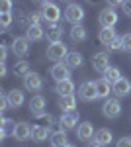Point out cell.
Returning <instances> with one entry per match:
<instances>
[{
  "instance_id": "obj_10",
  "label": "cell",
  "mask_w": 131,
  "mask_h": 147,
  "mask_svg": "<svg viewBox=\"0 0 131 147\" xmlns=\"http://www.w3.org/2000/svg\"><path fill=\"white\" fill-rule=\"evenodd\" d=\"M51 77H53L57 82L71 79V67H69L67 63H55L53 67H51Z\"/></svg>"
},
{
  "instance_id": "obj_29",
  "label": "cell",
  "mask_w": 131,
  "mask_h": 147,
  "mask_svg": "<svg viewBox=\"0 0 131 147\" xmlns=\"http://www.w3.org/2000/svg\"><path fill=\"white\" fill-rule=\"evenodd\" d=\"M14 75L16 77H28L30 75V63L28 61H18L16 65H14Z\"/></svg>"
},
{
  "instance_id": "obj_41",
  "label": "cell",
  "mask_w": 131,
  "mask_h": 147,
  "mask_svg": "<svg viewBox=\"0 0 131 147\" xmlns=\"http://www.w3.org/2000/svg\"><path fill=\"white\" fill-rule=\"evenodd\" d=\"M6 73H8V71H6V63H0V77L4 79V77H6Z\"/></svg>"
},
{
  "instance_id": "obj_32",
  "label": "cell",
  "mask_w": 131,
  "mask_h": 147,
  "mask_svg": "<svg viewBox=\"0 0 131 147\" xmlns=\"http://www.w3.org/2000/svg\"><path fill=\"white\" fill-rule=\"evenodd\" d=\"M30 24H37V26H41V20H43V14L41 12H32L30 16Z\"/></svg>"
},
{
  "instance_id": "obj_8",
  "label": "cell",
  "mask_w": 131,
  "mask_h": 147,
  "mask_svg": "<svg viewBox=\"0 0 131 147\" xmlns=\"http://www.w3.org/2000/svg\"><path fill=\"white\" fill-rule=\"evenodd\" d=\"M24 86H26V90L39 92L41 88H43V79H41V75H37V73H30L28 77H24Z\"/></svg>"
},
{
  "instance_id": "obj_34",
  "label": "cell",
  "mask_w": 131,
  "mask_h": 147,
  "mask_svg": "<svg viewBox=\"0 0 131 147\" xmlns=\"http://www.w3.org/2000/svg\"><path fill=\"white\" fill-rule=\"evenodd\" d=\"M121 43H123V49L125 51H131V34L121 35Z\"/></svg>"
},
{
  "instance_id": "obj_28",
  "label": "cell",
  "mask_w": 131,
  "mask_h": 147,
  "mask_svg": "<svg viewBox=\"0 0 131 147\" xmlns=\"http://www.w3.org/2000/svg\"><path fill=\"white\" fill-rule=\"evenodd\" d=\"M102 77L108 80V82L114 84V82H118V80L121 79V73H120V69H118V67H108L104 73H102Z\"/></svg>"
},
{
  "instance_id": "obj_27",
  "label": "cell",
  "mask_w": 131,
  "mask_h": 147,
  "mask_svg": "<svg viewBox=\"0 0 131 147\" xmlns=\"http://www.w3.org/2000/svg\"><path fill=\"white\" fill-rule=\"evenodd\" d=\"M82 61H84V59H82V55H80L78 51H71V53L67 55V59H65V63L71 69H78L80 65H82Z\"/></svg>"
},
{
  "instance_id": "obj_2",
  "label": "cell",
  "mask_w": 131,
  "mask_h": 147,
  "mask_svg": "<svg viewBox=\"0 0 131 147\" xmlns=\"http://www.w3.org/2000/svg\"><path fill=\"white\" fill-rule=\"evenodd\" d=\"M71 51L67 49V45L63 43V41H57V43H49V47H47V59H51V61H63V59H67V55H69Z\"/></svg>"
},
{
  "instance_id": "obj_35",
  "label": "cell",
  "mask_w": 131,
  "mask_h": 147,
  "mask_svg": "<svg viewBox=\"0 0 131 147\" xmlns=\"http://www.w3.org/2000/svg\"><path fill=\"white\" fill-rule=\"evenodd\" d=\"M12 0H0V10L2 12H12Z\"/></svg>"
},
{
  "instance_id": "obj_19",
  "label": "cell",
  "mask_w": 131,
  "mask_h": 147,
  "mask_svg": "<svg viewBox=\"0 0 131 147\" xmlns=\"http://www.w3.org/2000/svg\"><path fill=\"white\" fill-rule=\"evenodd\" d=\"M59 108L63 112H73L77 108V96L75 94H67V96H61L59 98Z\"/></svg>"
},
{
  "instance_id": "obj_14",
  "label": "cell",
  "mask_w": 131,
  "mask_h": 147,
  "mask_svg": "<svg viewBox=\"0 0 131 147\" xmlns=\"http://www.w3.org/2000/svg\"><path fill=\"white\" fill-rule=\"evenodd\" d=\"M94 136H96V134H94V125L90 124V122H82V124H78L77 137L80 139V141H90Z\"/></svg>"
},
{
  "instance_id": "obj_22",
  "label": "cell",
  "mask_w": 131,
  "mask_h": 147,
  "mask_svg": "<svg viewBox=\"0 0 131 147\" xmlns=\"http://www.w3.org/2000/svg\"><path fill=\"white\" fill-rule=\"evenodd\" d=\"M116 37H118V35H116V30H114V28H102V30H100V35H98L100 43L106 45V47H108Z\"/></svg>"
},
{
  "instance_id": "obj_17",
  "label": "cell",
  "mask_w": 131,
  "mask_h": 147,
  "mask_svg": "<svg viewBox=\"0 0 131 147\" xmlns=\"http://www.w3.org/2000/svg\"><path fill=\"white\" fill-rule=\"evenodd\" d=\"M6 96H8V102H10V108H20L24 104V100H26V94H24V90H20V88L10 90Z\"/></svg>"
},
{
  "instance_id": "obj_26",
  "label": "cell",
  "mask_w": 131,
  "mask_h": 147,
  "mask_svg": "<svg viewBox=\"0 0 131 147\" xmlns=\"http://www.w3.org/2000/svg\"><path fill=\"white\" fill-rule=\"evenodd\" d=\"M94 139L98 141V143H102V145L106 147L112 143V139H114V136H112V131L110 129H106V127H102V129H98L96 131V136H94Z\"/></svg>"
},
{
  "instance_id": "obj_36",
  "label": "cell",
  "mask_w": 131,
  "mask_h": 147,
  "mask_svg": "<svg viewBox=\"0 0 131 147\" xmlns=\"http://www.w3.org/2000/svg\"><path fill=\"white\" fill-rule=\"evenodd\" d=\"M6 108H10V102H8L6 94H2V98H0V112H6Z\"/></svg>"
},
{
  "instance_id": "obj_45",
  "label": "cell",
  "mask_w": 131,
  "mask_h": 147,
  "mask_svg": "<svg viewBox=\"0 0 131 147\" xmlns=\"http://www.w3.org/2000/svg\"><path fill=\"white\" fill-rule=\"evenodd\" d=\"M67 2H69V0H67Z\"/></svg>"
},
{
  "instance_id": "obj_1",
  "label": "cell",
  "mask_w": 131,
  "mask_h": 147,
  "mask_svg": "<svg viewBox=\"0 0 131 147\" xmlns=\"http://www.w3.org/2000/svg\"><path fill=\"white\" fill-rule=\"evenodd\" d=\"M78 98L82 102H94L98 98V92H96V80H84L80 86H78Z\"/></svg>"
},
{
  "instance_id": "obj_40",
  "label": "cell",
  "mask_w": 131,
  "mask_h": 147,
  "mask_svg": "<svg viewBox=\"0 0 131 147\" xmlns=\"http://www.w3.org/2000/svg\"><path fill=\"white\" fill-rule=\"evenodd\" d=\"M123 2H125V0H108V6H114V8H116V6H121Z\"/></svg>"
},
{
  "instance_id": "obj_37",
  "label": "cell",
  "mask_w": 131,
  "mask_h": 147,
  "mask_svg": "<svg viewBox=\"0 0 131 147\" xmlns=\"http://www.w3.org/2000/svg\"><path fill=\"white\" fill-rule=\"evenodd\" d=\"M116 147H131V137L129 136H127V137H121Z\"/></svg>"
},
{
  "instance_id": "obj_23",
  "label": "cell",
  "mask_w": 131,
  "mask_h": 147,
  "mask_svg": "<svg viewBox=\"0 0 131 147\" xmlns=\"http://www.w3.org/2000/svg\"><path fill=\"white\" fill-rule=\"evenodd\" d=\"M110 90H112V82L104 79L96 80V92H98V98H110Z\"/></svg>"
},
{
  "instance_id": "obj_9",
  "label": "cell",
  "mask_w": 131,
  "mask_h": 147,
  "mask_svg": "<svg viewBox=\"0 0 131 147\" xmlns=\"http://www.w3.org/2000/svg\"><path fill=\"white\" fill-rule=\"evenodd\" d=\"M12 51L18 57H26L30 53V39L28 37H14L12 39Z\"/></svg>"
},
{
  "instance_id": "obj_20",
  "label": "cell",
  "mask_w": 131,
  "mask_h": 147,
  "mask_svg": "<svg viewBox=\"0 0 131 147\" xmlns=\"http://www.w3.org/2000/svg\"><path fill=\"white\" fill-rule=\"evenodd\" d=\"M43 28L41 26H37V24H30L28 26V32H26V37L30 39V41H39V39H43Z\"/></svg>"
},
{
  "instance_id": "obj_15",
  "label": "cell",
  "mask_w": 131,
  "mask_h": 147,
  "mask_svg": "<svg viewBox=\"0 0 131 147\" xmlns=\"http://www.w3.org/2000/svg\"><path fill=\"white\" fill-rule=\"evenodd\" d=\"M47 28H49V32H47V39H49V43L63 41V34H65L63 26H59V24H47Z\"/></svg>"
},
{
  "instance_id": "obj_11",
  "label": "cell",
  "mask_w": 131,
  "mask_h": 147,
  "mask_svg": "<svg viewBox=\"0 0 131 147\" xmlns=\"http://www.w3.org/2000/svg\"><path fill=\"white\" fill-rule=\"evenodd\" d=\"M92 67H94V71H98V73H104V71L110 67V55L106 51L94 53V55H92Z\"/></svg>"
},
{
  "instance_id": "obj_38",
  "label": "cell",
  "mask_w": 131,
  "mask_h": 147,
  "mask_svg": "<svg viewBox=\"0 0 131 147\" xmlns=\"http://www.w3.org/2000/svg\"><path fill=\"white\" fill-rule=\"evenodd\" d=\"M121 10L125 16H131V0H125L123 4H121Z\"/></svg>"
},
{
  "instance_id": "obj_4",
  "label": "cell",
  "mask_w": 131,
  "mask_h": 147,
  "mask_svg": "<svg viewBox=\"0 0 131 147\" xmlns=\"http://www.w3.org/2000/svg\"><path fill=\"white\" fill-rule=\"evenodd\" d=\"M118 12H116V8L114 6H108V8H104V10L100 12L98 16V22L102 28H114L116 24H118Z\"/></svg>"
},
{
  "instance_id": "obj_16",
  "label": "cell",
  "mask_w": 131,
  "mask_h": 147,
  "mask_svg": "<svg viewBox=\"0 0 131 147\" xmlns=\"http://www.w3.org/2000/svg\"><path fill=\"white\" fill-rule=\"evenodd\" d=\"M51 127L49 125H35L33 127V136H32V139L35 141V143H41V141H45L47 137H51Z\"/></svg>"
},
{
  "instance_id": "obj_5",
  "label": "cell",
  "mask_w": 131,
  "mask_h": 147,
  "mask_svg": "<svg viewBox=\"0 0 131 147\" xmlns=\"http://www.w3.org/2000/svg\"><path fill=\"white\" fill-rule=\"evenodd\" d=\"M102 114L110 118V120H114V118H118L121 114V102L118 98H106L104 102V106H102Z\"/></svg>"
},
{
  "instance_id": "obj_3",
  "label": "cell",
  "mask_w": 131,
  "mask_h": 147,
  "mask_svg": "<svg viewBox=\"0 0 131 147\" xmlns=\"http://www.w3.org/2000/svg\"><path fill=\"white\" fill-rule=\"evenodd\" d=\"M41 14H43V20L47 24H57L61 20V10H59V6L53 4V2L41 4Z\"/></svg>"
},
{
  "instance_id": "obj_44",
  "label": "cell",
  "mask_w": 131,
  "mask_h": 147,
  "mask_svg": "<svg viewBox=\"0 0 131 147\" xmlns=\"http://www.w3.org/2000/svg\"><path fill=\"white\" fill-rule=\"evenodd\" d=\"M67 147H75V145H71V143H69V145H67Z\"/></svg>"
},
{
  "instance_id": "obj_12",
  "label": "cell",
  "mask_w": 131,
  "mask_h": 147,
  "mask_svg": "<svg viewBox=\"0 0 131 147\" xmlns=\"http://www.w3.org/2000/svg\"><path fill=\"white\" fill-rule=\"evenodd\" d=\"M12 136L16 139H20V141H26V139H30L33 136V127L28 122H20V124H16V129H14Z\"/></svg>"
},
{
  "instance_id": "obj_39",
  "label": "cell",
  "mask_w": 131,
  "mask_h": 147,
  "mask_svg": "<svg viewBox=\"0 0 131 147\" xmlns=\"http://www.w3.org/2000/svg\"><path fill=\"white\" fill-rule=\"evenodd\" d=\"M6 57H8V49L6 45H0V63H6Z\"/></svg>"
},
{
  "instance_id": "obj_24",
  "label": "cell",
  "mask_w": 131,
  "mask_h": 147,
  "mask_svg": "<svg viewBox=\"0 0 131 147\" xmlns=\"http://www.w3.org/2000/svg\"><path fill=\"white\" fill-rule=\"evenodd\" d=\"M45 106H47V100H45L41 94H37V96H33L32 100H30V110L32 114H37V112H43Z\"/></svg>"
},
{
  "instance_id": "obj_31",
  "label": "cell",
  "mask_w": 131,
  "mask_h": 147,
  "mask_svg": "<svg viewBox=\"0 0 131 147\" xmlns=\"http://www.w3.org/2000/svg\"><path fill=\"white\" fill-rule=\"evenodd\" d=\"M2 129H4L6 134H14V129H16V122L10 120V118H2Z\"/></svg>"
},
{
  "instance_id": "obj_21",
  "label": "cell",
  "mask_w": 131,
  "mask_h": 147,
  "mask_svg": "<svg viewBox=\"0 0 131 147\" xmlns=\"http://www.w3.org/2000/svg\"><path fill=\"white\" fill-rule=\"evenodd\" d=\"M75 82L71 79H67V80H61V82H57V86H55V92L57 94H61V96H67V94H73L75 92Z\"/></svg>"
},
{
  "instance_id": "obj_33",
  "label": "cell",
  "mask_w": 131,
  "mask_h": 147,
  "mask_svg": "<svg viewBox=\"0 0 131 147\" xmlns=\"http://www.w3.org/2000/svg\"><path fill=\"white\" fill-rule=\"evenodd\" d=\"M110 51H120V49H123V43H121V37H116L112 43L108 45Z\"/></svg>"
},
{
  "instance_id": "obj_30",
  "label": "cell",
  "mask_w": 131,
  "mask_h": 147,
  "mask_svg": "<svg viewBox=\"0 0 131 147\" xmlns=\"http://www.w3.org/2000/svg\"><path fill=\"white\" fill-rule=\"evenodd\" d=\"M12 20H14V18H12V12H2V14H0V26H2L4 30L10 28Z\"/></svg>"
},
{
  "instance_id": "obj_6",
  "label": "cell",
  "mask_w": 131,
  "mask_h": 147,
  "mask_svg": "<svg viewBox=\"0 0 131 147\" xmlns=\"http://www.w3.org/2000/svg\"><path fill=\"white\" fill-rule=\"evenodd\" d=\"M65 20L67 22H71L73 26H77L84 20V10H82V6H78V4H69L65 10Z\"/></svg>"
},
{
  "instance_id": "obj_18",
  "label": "cell",
  "mask_w": 131,
  "mask_h": 147,
  "mask_svg": "<svg viewBox=\"0 0 131 147\" xmlns=\"http://www.w3.org/2000/svg\"><path fill=\"white\" fill-rule=\"evenodd\" d=\"M49 141H51V145L53 147H67L69 145V137H67V131L61 127L59 131H53L51 137H49Z\"/></svg>"
},
{
  "instance_id": "obj_13",
  "label": "cell",
  "mask_w": 131,
  "mask_h": 147,
  "mask_svg": "<svg viewBox=\"0 0 131 147\" xmlns=\"http://www.w3.org/2000/svg\"><path fill=\"white\" fill-rule=\"evenodd\" d=\"M78 124V112L73 110V112H63V116L59 118V125L63 129H73L75 125Z\"/></svg>"
},
{
  "instance_id": "obj_43",
  "label": "cell",
  "mask_w": 131,
  "mask_h": 147,
  "mask_svg": "<svg viewBox=\"0 0 131 147\" xmlns=\"http://www.w3.org/2000/svg\"><path fill=\"white\" fill-rule=\"evenodd\" d=\"M33 2H37V4H45V2H49V0H33Z\"/></svg>"
},
{
  "instance_id": "obj_7",
  "label": "cell",
  "mask_w": 131,
  "mask_h": 147,
  "mask_svg": "<svg viewBox=\"0 0 131 147\" xmlns=\"http://www.w3.org/2000/svg\"><path fill=\"white\" fill-rule=\"evenodd\" d=\"M112 92H114L118 98H125V96H129V92H131V80L125 79V77H121L118 82H114V84H112Z\"/></svg>"
},
{
  "instance_id": "obj_42",
  "label": "cell",
  "mask_w": 131,
  "mask_h": 147,
  "mask_svg": "<svg viewBox=\"0 0 131 147\" xmlns=\"http://www.w3.org/2000/svg\"><path fill=\"white\" fill-rule=\"evenodd\" d=\"M88 147H104V145H102V143H98V141L94 139V141H90V143H88Z\"/></svg>"
},
{
  "instance_id": "obj_25",
  "label": "cell",
  "mask_w": 131,
  "mask_h": 147,
  "mask_svg": "<svg viewBox=\"0 0 131 147\" xmlns=\"http://www.w3.org/2000/svg\"><path fill=\"white\" fill-rule=\"evenodd\" d=\"M69 34H71V39H73V41H84V39H86V28L80 26V24H77V26L71 28Z\"/></svg>"
}]
</instances>
